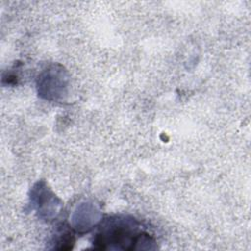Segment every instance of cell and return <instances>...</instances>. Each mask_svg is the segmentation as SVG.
Returning a JSON list of instances; mask_svg holds the SVG:
<instances>
[{
    "label": "cell",
    "mask_w": 251,
    "mask_h": 251,
    "mask_svg": "<svg viewBox=\"0 0 251 251\" xmlns=\"http://www.w3.org/2000/svg\"><path fill=\"white\" fill-rule=\"evenodd\" d=\"M150 243H154L153 239L148 233L139 230L135 220L122 217L106 220L93 240V244L100 249L113 248L114 245L119 249H145L143 244L149 246Z\"/></svg>",
    "instance_id": "1"
}]
</instances>
